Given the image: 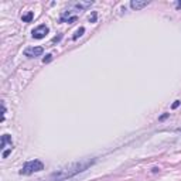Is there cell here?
Listing matches in <instances>:
<instances>
[{"instance_id":"9","label":"cell","mask_w":181,"mask_h":181,"mask_svg":"<svg viewBox=\"0 0 181 181\" xmlns=\"http://www.w3.org/2000/svg\"><path fill=\"white\" fill-rule=\"evenodd\" d=\"M83 33H85V28H83V27H79V28H78V30L75 31L74 37H72V40H77V38H78V37H81Z\"/></svg>"},{"instance_id":"3","label":"cell","mask_w":181,"mask_h":181,"mask_svg":"<svg viewBox=\"0 0 181 181\" xmlns=\"http://www.w3.org/2000/svg\"><path fill=\"white\" fill-rule=\"evenodd\" d=\"M49 28L45 26V24H41V26H38L37 28H34L33 30V38H35V40H41V38H44L47 34H48Z\"/></svg>"},{"instance_id":"14","label":"cell","mask_w":181,"mask_h":181,"mask_svg":"<svg viewBox=\"0 0 181 181\" xmlns=\"http://www.w3.org/2000/svg\"><path fill=\"white\" fill-rule=\"evenodd\" d=\"M178 106H180V100H176V102L173 103V106H171V108H173V109H177Z\"/></svg>"},{"instance_id":"1","label":"cell","mask_w":181,"mask_h":181,"mask_svg":"<svg viewBox=\"0 0 181 181\" xmlns=\"http://www.w3.org/2000/svg\"><path fill=\"white\" fill-rule=\"evenodd\" d=\"M95 159H85V160H81V161H77V163H72V164L66 165L64 168L52 173L49 176V181H62L66 180V178H71L79 173H82L85 170H88L91 165L95 164Z\"/></svg>"},{"instance_id":"13","label":"cell","mask_w":181,"mask_h":181,"mask_svg":"<svg viewBox=\"0 0 181 181\" xmlns=\"http://www.w3.org/2000/svg\"><path fill=\"white\" fill-rule=\"evenodd\" d=\"M12 150H13V147H10L9 150H4V151H3V159H6V157H7V156L12 153Z\"/></svg>"},{"instance_id":"10","label":"cell","mask_w":181,"mask_h":181,"mask_svg":"<svg viewBox=\"0 0 181 181\" xmlns=\"http://www.w3.org/2000/svg\"><path fill=\"white\" fill-rule=\"evenodd\" d=\"M96 18H98V13H96V12H92V14L89 16V21H91V23H96Z\"/></svg>"},{"instance_id":"17","label":"cell","mask_w":181,"mask_h":181,"mask_svg":"<svg viewBox=\"0 0 181 181\" xmlns=\"http://www.w3.org/2000/svg\"><path fill=\"white\" fill-rule=\"evenodd\" d=\"M168 117V113H165V115H163L161 117H160V120H164V119H167Z\"/></svg>"},{"instance_id":"4","label":"cell","mask_w":181,"mask_h":181,"mask_svg":"<svg viewBox=\"0 0 181 181\" xmlns=\"http://www.w3.org/2000/svg\"><path fill=\"white\" fill-rule=\"evenodd\" d=\"M43 52H44V48H43V47H28V48L24 49V55L28 57V58L40 57Z\"/></svg>"},{"instance_id":"8","label":"cell","mask_w":181,"mask_h":181,"mask_svg":"<svg viewBox=\"0 0 181 181\" xmlns=\"http://www.w3.org/2000/svg\"><path fill=\"white\" fill-rule=\"evenodd\" d=\"M33 17H34V13L33 12H28V13H26V14L21 16V20H23L24 23H30V21L33 20Z\"/></svg>"},{"instance_id":"5","label":"cell","mask_w":181,"mask_h":181,"mask_svg":"<svg viewBox=\"0 0 181 181\" xmlns=\"http://www.w3.org/2000/svg\"><path fill=\"white\" fill-rule=\"evenodd\" d=\"M94 4V1L92 0H79V1H75V3H72L71 4V7H75L77 10H79V12H82V10H86V9H89L91 6Z\"/></svg>"},{"instance_id":"7","label":"cell","mask_w":181,"mask_h":181,"mask_svg":"<svg viewBox=\"0 0 181 181\" xmlns=\"http://www.w3.org/2000/svg\"><path fill=\"white\" fill-rule=\"evenodd\" d=\"M10 144V146H13V142H12V137L9 136V134H3L1 136V143H0V148H4L6 147V144Z\"/></svg>"},{"instance_id":"2","label":"cell","mask_w":181,"mask_h":181,"mask_svg":"<svg viewBox=\"0 0 181 181\" xmlns=\"http://www.w3.org/2000/svg\"><path fill=\"white\" fill-rule=\"evenodd\" d=\"M43 170H44V164L40 160H30L23 165V168L20 170V174L21 176H30L33 173H38V171H43Z\"/></svg>"},{"instance_id":"15","label":"cell","mask_w":181,"mask_h":181,"mask_svg":"<svg viewBox=\"0 0 181 181\" xmlns=\"http://www.w3.org/2000/svg\"><path fill=\"white\" fill-rule=\"evenodd\" d=\"M61 38H62V34H60V35H58V37H55V38H54V40H52V43H58V41H60V40H61Z\"/></svg>"},{"instance_id":"12","label":"cell","mask_w":181,"mask_h":181,"mask_svg":"<svg viewBox=\"0 0 181 181\" xmlns=\"http://www.w3.org/2000/svg\"><path fill=\"white\" fill-rule=\"evenodd\" d=\"M51 60H52V55H51V54H47V55L43 58V62H44V64H47V62H49Z\"/></svg>"},{"instance_id":"11","label":"cell","mask_w":181,"mask_h":181,"mask_svg":"<svg viewBox=\"0 0 181 181\" xmlns=\"http://www.w3.org/2000/svg\"><path fill=\"white\" fill-rule=\"evenodd\" d=\"M4 115H6V106L4 102H1V122H4Z\"/></svg>"},{"instance_id":"16","label":"cell","mask_w":181,"mask_h":181,"mask_svg":"<svg viewBox=\"0 0 181 181\" xmlns=\"http://www.w3.org/2000/svg\"><path fill=\"white\" fill-rule=\"evenodd\" d=\"M176 7H177V9H181V0L176 1Z\"/></svg>"},{"instance_id":"6","label":"cell","mask_w":181,"mask_h":181,"mask_svg":"<svg viewBox=\"0 0 181 181\" xmlns=\"http://www.w3.org/2000/svg\"><path fill=\"white\" fill-rule=\"evenodd\" d=\"M148 3H150L148 0H132L130 1V7L133 10H140V9H144Z\"/></svg>"}]
</instances>
